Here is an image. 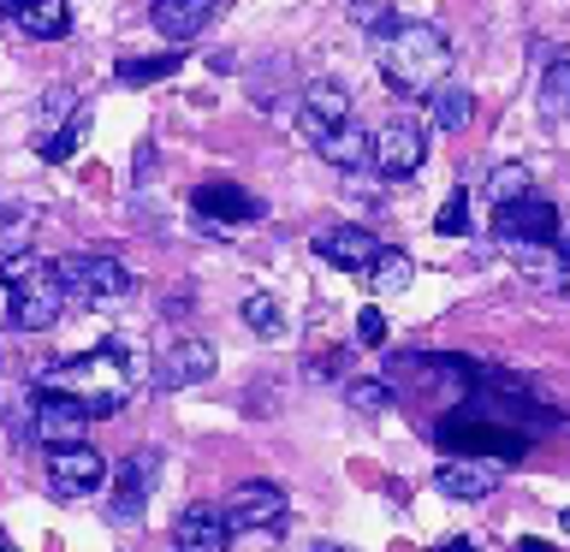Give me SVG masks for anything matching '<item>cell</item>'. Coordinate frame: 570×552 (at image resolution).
I'll use <instances>...</instances> for the list:
<instances>
[{"mask_svg": "<svg viewBox=\"0 0 570 552\" xmlns=\"http://www.w3.org/2000/svg\"><path fill=\"white\" fill-rule=\"evenodd\" d=\"M381 71L399 96H428L452 71V42L440 24H399L392 36H381Z\"/></svg>", "mask_w": 570, "mask_h": 552, "instance_id": "cell-2", "label": "cell"}, {"mask_svg": "<svg viewBox=\"0 0 570 552\" xmlns=\"http://www.w3.org/2000/svg\"><path fill=\"white\" fill-rule=\"evenodd\" d=\"M238 315H244V327L262 333V338H279V333H285V309H279V303L267 297V292H249Z\"/></svg>", "mask_w": 570, "mask_h": 552, "instance_id": "cell-25", "label": "cell"}, {"mask_svg": "<svg viewBox=\"0 0 570 552\" xmlns=\"http://www.w3.org/2000/svg\"><path fill=\"white\" fill-rule=\"evenodd\" d=\"M107 481V457L96 452V445H53L48 452V487L60 499H89Z\"/></svg>", "mask_w": 570, "mask_h": 552, "instance_id": "cell-9", "label": "cell"}, {"mask_svg": "<svg viewBox=\"0 0 570 552\" xmlns=\"http://www.w3.org/2000/svg\"><path fill=\"white\" fill-rule=\"evenodd\" d=\"M315 155L327 160V167H338V172H356V167H374V137L351 119V125H338V131L315 137Z\"/></svg>", "mask_w": 570, "mask_h": 552, "instance_id": "cell-19", "label": "cell"}, {"mask_svg": "<svg viewBox=\"0 0 570 552\" xmlns=\"http://www.w3.org/2000/svg\"><path fill=\"white\" fill-rule=\"evenodd\" d=\"M541 114L547 119H564L570 114V60H552L547 78H541Z\"/></svg>", "mask_w": 570, "mask_h": 552, "instance_id": "cell-27", "label": "cell"}, {"mask_svg": "<svg viewBox=\"0 0 570 552\" xmlns=\"http://www.w3.org/2000/svg\"><path fill=\"white\" fill-rule=\"evenodd\" d=\"M351 24L368 30V36H392L399 30V0H351Z\"/></svg>", "mask_w": 570, "mask_h": 552, "instance_id": "cell-24", "label": "cell"}, {"mask_svg": "<svg viewBox=\"0 0 570 552\" xmlns=\"http://www.w3.org/2000/svg\"><path fill=\"white\" fill-rule=\"evenodd\" d=\"M559 285H564V292H570V238H564V274H559Z\"/></svg>", "mask_w": 570, "mask_h": 552, "instance_id": "cell-35", "label": "cell"}, {"mask_svg": "<svg viewBox=\"0 0 570 552\" xmlns=\"http://www.w3.org/2000/svg\"><path fill=\"white\" fill-rule=\"evenodd\" d=\"M160 487V452L155 445H142V452H131L119 463V481H114V505H107V516L125 529L142 523V511H149V493Z\"/></svg>", "mask_w": 570, "mask_h": 552, "instance_id": "cell-7", "label": "cell"}, {"mask_svg": "<svg viewBox=\"0 0 570 552\" xmlns=\"http://www.w3.org/2000/svg\"><path fill=\"white\" fill-rule=\"evenodd\" d=\"M83 427H89L83 404H71L66 392H36L30 398V440H42L48 452L53 445H78Z\"/></svg>", "mask_w": 570, "mask_h": 552, "instance_id": "cell-12", "label": "cell"}, {"mask_svg": "<svg viewBox=\"0 0 570 552\" xmlns=\"http://www.w3.org/2000/svg\"><path fill=\"white\" fill-rule=\"evenodd\" d=\"M214 12H220V0H155L149 24L167 36V42H190V36H203V24Z\"/></svg>", "mask_w": 570, "mask_h": 552, "instance_id": "cell-18", "label": "cell"}, {"mask_svg": "<svg viewBox=\"0 0 570 552\" xmlns=\"http://www.w3.org/2000/svg\"><path fill=\"white\" fill-rule=\"evenodd\" d=\"M226 516H232V529H238V534L279 529L285 523V493L274 487V481H244V487H232Z\"/></svg>", "mask_w": 570, "mask_h": 552, "instance_id": "cell-14", "label": "cell"}, {"mask_svg": "<svg viewBox=\"0 0 570 552\" xmlns=\"http://www.w3.org/2000/svg\"><path fill=\"white\" fill-rule=\"evenodd\" d=\"M517 552H552V546L541 541V534H523V541H517Z\"/></svg>", "mask_w": 570, "mask_h": 552, "instance_id": "cell-34", "label": "cell"}, {"mask_svg": "<svg viewBox=\"0 0 570 552\" xmlns=\"http://www.w3.org/2000/svg\"><path fill=\"white\" fill-rule=\"evenodd\" d=\"M71 101H78V96H71V89H48V96H42V119H36V125H42V131H48L53 119H66V114H71Z\"/></svg>", "mask_w": 570, "mask_h": 552, "instance_id": "cell-32", "label": "cell"}, {"mask_svg": "<svg viewBox=\"0 0 570 552\" xmlns=\"http://www.w3.org/2000/svg\"><path fill=\"white\" fill-rule=\"evenodd\" d=\"M434 440L445 445V452H458V457H488V463H517L529 452L523 427L499 422V416H488V410H475V404H458L452 416L440 422Z\"/></svg>", "mask_w": 570, "mask_h": 552, "instance_id": "cell-4", "label": "cell"}, {"mask_svg": "<svg viewBox=\"0 0 570 552\" xmlns=\"http://www.w3.org/2000/svg\"><path fill=\"white\" fill-rule=\"evenodd\" d=\"M214 374V345L208 338H167L155 351V386L160 392H185V386H203Z\"/></svg>", "mask_w": 570, "mask_h": 552, "instance_id": "cell-10", "label": "cell"}, {"mask_svg": "<svg viewBox=\"0 0 570 552\" xmlns=\"http://www.w3.org/2000/svg\"><path fill=\"white\" fill-rule=\"evenodd\" d=\"M185 53L167 48V53H149V60H119V83H155V78H173Z\"/></svg>", "mask_w": 570, "mask_h": 552, "instance_id": "cell-28", "label": "cell"}, {"mask_svg": "<svg viewBox=\"0 0 570 552\" xmlns=\"http://www.w3.org/2000/svg\"><path fill=\"white\" fill-rule=\"evenodd\" d=\"M356 114H351V89L338 83V78H315L309 89L297 96V125H303V137H327V131H338V125H351Z\"/></svg>", "mask_w": 570, "mask_h": 552, "instance_id": "cell-11", "label": "cell"}, {"mask_svg": "<svg viewBox=\"0 0 570 552\" xmlns=\"http://www.w3.org/2000/svg\"><path fill=\"white\" fill-rule=\"evenodd\" d=\"M53 267H60L71 303H119L125 292H131V267H125L119 256H66Z\"/></svg>", "mask_w": 570, "mask_h": 552, "instance_id": "cell-6", "label": "cell"}, {"mask_svg": "<svg viewBox=\"0 0 570 552\" xmlns=\"http://www.w3.org/2000/svg\"><path fill=\"white\" fill-rule=\"evenodd\" d=\"M529 190H534V172L523 167V160H505V167L488 172V203L493 208H505V203H517V196H529Z\"/></svg>", "mask_w": 570, "mask_h": 552, "instance_id": "cell-22", "label": "cell"}, {"mask_svg": "<svg viewBox=\"0 0 570 552\" xmlns=\"http://www.w3.org/2000/svg\"><path fill=\"white\" fill-rule=\"evenodd\" d=\"M434 552H481V546H475V541H470V534H452V541H440V546H434Z\"/></svg>", "mask_w": 570, "mask_h": 552, "instance_id": "cell-33", "label": "cell"}, {"mask_svg": "<svg viewBox=\"0 0 570 552\" xmlns=\"http://www.w3.org/2000/svg\"><path fill=\"white\" fill-rule=\"evenodd\" d=\"M434 231H440V238H463V231H470V190L445 196L440 214H434Z\"/></svg>", "mask_w": 570, "mask_h": 552, "instance_id": "cell-29", "label": "cell"}, {"mask_svg": "<svg viewBox=\"0 0 570 552\" xmlns=\"http://www.w3.org/2000/svg\"><path fill=\"white\" fill-rule=\"evenodd\" d=\"M232 516L226 505H208V499H196V505L178 511V523H173V546L178 552H226L232 546Z\"/></svg>", "mask_w": 570, "mask_h": 552, "instance_id": "cell-13", "label": "cell"}, {"mask_svg": "<svg viewBox=\"0 0 570 552\" xmlns=\"http://www.w3.org/2000/svg\"><path fill=\"white\" fill-rule=\"evenodd\" d=\"M559 529H564V534H570V511H564V516H559Z\"/></svg>", "mask_w": 570, "mask_h": 552, "instance_id": "cell-36", "label": "cell"}, {"mask_svg": "<svg viewBox=\"0 0 570 552\" xmlns=\"http://www.w3.org/2000/svg\"><path fill=\"white\" fill-rule=\"evenodd\" d=\"M356 338H363L368 351H381L386 345V315L381 309H363V315H356Z\"/></svg>", "mask_w": 570, "mask_h": 552, "instance_id": "cell-31", "label": "cell"}, {"mask_svg": "<svg viewBox=\"0 0 570 552\" xmlns=\"http://www.w3.org/2000/svg\"><path fill=\"white\" fill-rule=\"evenodd\" d=\"M196 214H208V220H226V226H249V220H262V203L249 196L244 185H226V178H214V185H196Z\"/></svg>", "mask_w": 570, "mask_h": 552, "instance_id": "cell-16", "label": "cell"}, {"mask_svg": "<svg viewBox=\"0 0 570 552\" xmlns=\"http://www.w3.org/2000/svg\"><path fill=\"white\" fill-rule=\"evenodd\" d=\"M42 392H66L71 404H83L89 422L119 416L125 398H131V363H125L119 345H96V351L71 356V363L42 368Z\"/></svg>", "mask_w": 570, "mask_h": 552, "instance_id": "cell-1", "label": "cell"}, {"mask_svg": "<svg viewBox=\"0 0 570 552\" xmlns=\"http://www.w3.org/2000/svg\"><path fill=\"white\" fill-rule=\"evenodd\" d=\"M422 155H428V131L422 119H386L381 131H374V172L381 178H416L422 172Z\"/></svg>", "mask_w": 570, "mask_h": 552, "instance_id": "cell-8", "label": "cell"}, {"mask_svg": "<svg viewBox=\"0 0 570 552\" xmlns=\"http://www.w3.org/2000/svg\"><path fill=\"white\" fill-rule=\"evenodd\" d=\"M83 137H89V114L78 107V114H71V119L60 125V131H53V137L42 142V160H53V167H66V160L83 149Z\"/></svg>", "mask_w": 570, "mask_h": 552, "instance_id": "cell-23", "label": "cell"}, {"mask_svg": "<svg viewBox=\"0 0 570 552\" xmlns=\"http://www.w3.org/2000/svg\"><path fill=\"white\" fill-rule=\"evenodd\" d=\"M410 274H416V267H410V256L386 244L381 256H374V267H368V285H374V292H404Z\"/></svg>", "mask_w": 570, "mask_h": 552, "instance_id": "cell-26", "label": "cell"}, {"mask_svg": "<svg viewBox=\"0 0 570 552\" xmlns=\"http://www.w3.org/2000/svg\"><path fill=\"white\" fill-rule=\"evenodd\" d=\"M7 220H12V214H0V226H7Z\"/></svg>", "mask_w": 570, "mask_h": 552, "instance_id": "cell-39", "label": "cell"}, {"mask_svg": "<svg viewBox=\"0 0 570 552\" xmlns=\"http://www.w3.org/2000/svg\"><path fill=\"white\" fill-rule=\"evenodd\" d=\"M0 279H7V321L18 333H48L53 321L66 315V279L53 262H36V256H7L0 262Z\"/></svg>", "mask_w": 570, "mask_h": 552, "instance_id": "cell-3", "label": "cell"}, {"mask_svg": "<svg viewBox=\"0 0 570 552\" xmlns=\"http://www.w3.org/2000/svg\"><path fill=\"white\" fill-rule=\"evenodd\" d=\"M434 487L445 499H488L499 487V463H488V457H452V463H440V470H434Z\"/></svg>", "mask_w": 570, "mask_h": 552, "instance_id": "cell-17", "label": "cell"}, {"mask_svg": "<svg viewBox=\"0 0 570 552\" xmlns=\"http://www.w3.org/2000/svg\"><path fill=\"white\" fill-rule=\"evenodd\" d=\"M345 398H351V410H363V416H381V410L392 404V386L386 381H351Z\"/></svg>", "mask_w": 570, "mask_h": 552, "instance_id": "cell-30", "label": "cell"}, {"mask_svg": "<svg viewBox=\"0 0 570 552\" xmlns=\"http://www.w3.org/2000/svg\"><path fill=\"white\" fill-rule=\"evenodd\" d=\"M220 7H226V0H220Z\"/></svg>", "mask_w": 570, "mask_h": 552, "instance_id": "cell-40", "label": "cell"}, {"mask_svg": "<svg viewBox=\"0 0 570 552\" xmlns=\"http://www.w3.org/2000/svg\"><path fill=\"white\" fill-rule=\"evenodd\" d=\"M381 249L386 244L374 238L368 226H333V231H321V238H315V256L333 262V267H345V274H368Z\"/></svg>", "mask_w": 570, "mask_h": 552, "instance_id": "cell-15", "label": "cell"}, {"mask_svg": "<svg viewBox=\"0 0 570 552\" xmlns=\"http://www.w3.org/2000/svg\"><path fill=\"white\" fill-rule=\"evenodd\" d=\"M0 552H12V546H7V534H0Z\"/></svg>", "mask_w": 570, "mask_h": 552, "instance_id": "cell-37", "label": "cell"}, {"mask_svg": "<svg viewBox=\"0 0 570 552\" xmlns=\"http://www.w3.org/2000/svg\"><path fill=\"white\" fill-rule=\"evenodd\" d=\"M493 238L511 244V249H541V244H559V208L547 196H517V203L493 208Z\"/></svg>", "mask_w": 570, "mask_h": 552, "instance_id": "cell-5", "label": "cell"}, {"mask_svg": "<svg viewBox=\"0 0 570 552\" xmlns=\"http://www.w3.org/2000/svg\"><path fill=\"white\" fill-rule=\"evenodd\" d=\"M12 24L36 42H60L71 30V0H12Z\"/></svg>", "mask_w": 570, "mask_h": 552, "instance_id": "cell-20", "label": "cell"}, {"mask_svg": "<svg viewBox=\"0 0 570 552\" xmlns=\"http://www.w3.org/2000/svg\"><path fill=\"white\" fill-rule=\"evenodd\" d=\"M470 114H475V96H470L463 83L445 78V83L428 89V119H434L440 131H463V125H470Z\"/></svg>", "mask_w": 570, "mask_h": 552, "instance_id": "cell-21", "label": "cell"}, {"mask_svg": "<svg viewBox=\"0 0 570 552\" xmlns=\"http://www.w3.org/2000/svg\"><path fill=\"white\" fill-rule=\"evenodd\" d=\"M315 552H338V546H315Z\"/></svg>", "mask_w": 570, "mask_h": 552, "instance_id": "cell-38", "label": "cell"}]
</instances>
